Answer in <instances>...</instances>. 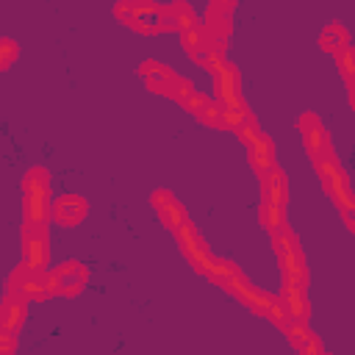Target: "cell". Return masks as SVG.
<instances>
[{"instance_id":"6da1fadb","label":"cell","mask_w":355,"mask_h":355,"mask_svg":"<svg viewBox=\"0 0 355 355\" xmlns=\"http://www.w3.org/2000/svg\"><path fill=\"white\" fill-rule=\"evenodd\" d=\"M22 194H25V225H47L53 216L50 205V175L42 166H33L22 178Z\"/></svg>"},{"instance_id":"7a4b0ae2","label":"cell","mask_w":355,"mask_h":355,"mask_svg":"<svg viewBox=\"0 0 355 355\" xmlns=\"http://www.w3.org/2000/svg\"><path fill=\"white\" fill-rule=\"evenodd\" d=\"M313 166H316V175H319V180H322V189L336 200L338 208H347V205L355 202V197H352V191H349V178H347V172L341 169L338 158L333 155V147H327L322 155H316V158H313Z\"/></svg>"},{"instance_id":"3957f363","label":"cell","mask_w":355,"mask_h":355,"mask_svg":"<svg viewBox=\"0 0 355 355\" xmlns=\"http://www.w3.org/2000/svg\"><path fill=\"white\" fill-rule=\"evenodd\" d=\"M114 14L128 28H133L139 33H147V36L164 31V6H155L150 0H119Z\"/></svg>"},{"instance_id":"277c9868","label":"cell","mask_w":355,"mask_h":355,"mask_svg":"<svg viewBox=\"0 0 355 355\" xmlns=\"http://www.w3.org/2000/svg\"><path fill=\"white\" fill-rule=\"evenodd\" d=\"M139 72L144 75V80H147L150 92L164 94V97H169V100H178L180 105H183V103L191 97V92H194L191 80H186V78L175 75L172 69H166V67H164V64H158V61H144Z\"/></svg>"},{"instance_id":"5b68a950","label":"cell","mask_w":355,"mask_h":355,"mask_svg":"<svg viewBox=\"0 0 355 355\" xmlns=\"http://www.w3.org/2000/svg\"><path fill=\"white\" fill-rule=\"evenodd\" d=\"M272 250L277 255V263L283 266V275H305V255L288 225L272 230Z\"/></svg>"},{"instance_id":"8992f818","label":"cell","mask_w":355,"mask_h":355,"mask_svg":"<svg viewBox=\"0 0 355 355\" xmlns=\"http://www.w3.org/2000/svg\"><path fill=\"white\" fill-rule=\"evenodd\" d=\"M86 266L80 261H64L61 266H55L53 272H47V286L50 294H64V297H75L80 294L83 283H86Z\"/></svg>"},{"instance_id":"52a82bcc","label":"cell","mask_w":355,"mask_h":355,"mask_svg":"<svg viewBox=\"0 0 355 355\" xmlns=\"http://www.w3.org/2000/svg\"><path fill=\"white\" fill-rule=\"evenodd\" d=\"M8 288L25 294V297L33 300V302L53 297V294H50V286H47V272H44V269H33V266H28L25 261H22V263L14 269V275L8 277Z\"/></svg>"},{"instance_id":"ba28073f","label":"cell","mask_w":355,"mask_h":355,"mask_svg":"<svg viewBox=\"0 0 355 355\" xmlns=\"http://www.w3.org/2000/svg\"><path fill=\"white\" fill-rule=\"evenodd\" d=\"M47 225H25L22 227V261L33 269H44L50 261Z\"/></svg>"},{"instance_id":"9c48e42d","label":"cell","mask_w":355,"mask_h":355,"mask_svg":"<svg viewBox=\"0 0 355 355\" xmlns=\"http://www.w3.org/2000/svg\"><path fill=\"white\" fill-rule=\"evenodd\" d=\"M175 236H178V244H180L183 255L191 261V266H194L200 275H205V269L211 266L214 255L208 252V247H205L202 236L197 233V227H194L191 222H186L183 227H178V230H175Z\"/></svg>"},{"instance_id":"30bf717a","label":"cell","mask_w":355,"mask_h":355,"mask_svg":"<svg viewBox=\"0 0 355 355\" xmlns=\"http://www.w3.org/2000/svg\"><path fill=\"white\" fill-rule=\"evenodd\" d=\"M227 291H230L233 297H239L250 311L263 313V316L269 313V308H272V305H275V300H277V297H272V294H263V291H261V288H255L252 283H247L241 272L227 283Z\"/></svg>"},{"instance_id":"8fae6325","label":"cell","mask_w":355,"mask_h":355,"mask_svg":"<svg viewBox=\"0 0 355 355\" xmlns=\"http://www.w3.org/2000/svg\"><path fill=\"white\" fill-rule=\"evenodd\" d=\"M280 302L286 305L288 316L305 319L308 316V297H305V275H283V294Z\"/></svg>"},{"instance_id":"7c38bea8","label":"cell","mask_w":355,"mask_h":355,"mask_svg":"<svg viewBox=\"0 0 355 355\" xmlns=\"http://www.w3.org/2000/svg\"><path fill=\"white\" fill-rule=\"evenodd\" d=\"M28 302H31V300H28L25 294L8 288L6 297H3V305H0V330H11V333H17V330L22 327V322H25Z\"/></svg>"},{"instance_id":"4fadbf2b","label":"cell","mask_w":355,"mask_h":355,"mask_svg":"<svg viewBox=\"0 0 355 355\" xmlns=\"http://www.w3.org/2000/svg\"><path fill=\"white\" fill-rule=\"evenodd\" d=\"M153 208L158 211L161 222H164L169 230H178V227H183V225L189 222L186 208H183V205L172 197V191H166V189H158V191L153 194Z\"/></svg>"},{"instance_id":"5bb4252c","label":"cell","mask_w":355,"mask_h":355,"mask_svg":"<svg viewBox=\"0 0 355 355\" xmlns=\"http://www.w3.org/2000/svg\"><path fill=\"white\" fill-rule=\"evenodd\" d=\"M300 133H302V141H305V150L311 153V158L322 155L327 147H330V139L319 122L316 114H302L300 116Z\"/></svg>"},{"instance_id":"9a60e30c","label":"cell","mask_w":355,"mask_h":355,"mask_svg":"<svg viewBox=\"0 0 355 355\" xmlns=\"http://www.w3.org/2000/svg\"><path fill=\"white\" fill-rule=\"evenodd\" d=\"M280 330L288 336V341L300 349V352H305V355H319L322 352V344L316 341V336L308 330V324H305V319H297V316H288L283 324H280Z\"/></svg>"},{"instance_id":"2e32d148","label":"cell","mask_w":355,"mask_h":355,"mask_svg":"<svg viewBox=\"0 0 355 355\" xmlns=\"http://www.w3.org/2000/svg\"><path fill=\"white\" fill-rule=\"evenodd\" d=\"M200 19L194 14V8L183 0H172L169 6H164V31H178V33H186L191 28H197Z\"/></svg>"},{"instance_id":"e0dca14e","label":"cell","mask_w":355,"mask_h":355,"mask_svg":"<svg viewBox=\"0 0 355 355\" xmlns=\"http://www.w3.org/2000/svg\"><path fill=\"white\" fill-rule=\"evenodd\" d=\"M214 89H216V100H219V103H225V105H227V103H239V100H241V92H239V89H241L239 69L225 61V67L214 72Z\"/></svg>"},{"instance_id":"ac0fdd59","label":"cell","mask_w":355,"mask_h":355,"mask_svg":"<svg viewBox=\"0 0 355 355\" xmlns=\"http://www.w3.org/2000/svg\"><path fill=\"white\" fill-rule=\"evenodd\" d=\"M86 200L80 197V194H61L55 202H53V219L58 222V225H78L83 216H86Z\"/></svg>"},{"instance_id":"d6986e66","label":"cell","mask_w":355,"mask_h":355,"mask_svg":"<svg viewBox=\"0 0 355 355\" xmlns=\"http://www.w3.org/2000/svg\"><path fill=\"white\" fill-rule=\"evenodd\" d=\"M261 200L286 205V200H288V189H286V178H283V172H280L277 166L261 175Z\"/></svg>"},{"instance_id":"ffe728a7","label":"cell","mask_w":355,"mask_h":355,"mask_svg":"<svg viewBox=\"0 0 355 355\" xmlns=\"http://www.w3.org/2000/svg\"><path fill=\"white\" fill-rule=\"evenodd\" d=\"M250 150V166L258 172V178L263 175V172H269V169H275L277 164H275V144H272V139L269 136H261L252 147H247Z\"/></svg>"},{"instance_id":"44dd1931","label":"cell","mask_w":355,"mask_h":355,"mask_svg":"<svg viewBox=\"0 0 355 355\" xmlns=\"http://www.w3.org/2000/svg\"><path fill=\"white\" fill-rule=\"evenodd\" d=\"M319 44H322V50H324V53H333V55H338L344 47H349V33H347V28H344V25H338V22H330V25L322 31V36H319Z\"/></svg>"},{"instance_id":"7402d4cb","label":"cell","mask_w":355,"mask_h":355,"mask_svg":"<svg viewBox=\"0 0 355 355\" xmlns=\"http://www.w3.org/2000/svg\"><path fill=\"white\" fill-rule=\"evenodd\" d=\"M214 36H219V39H227L230 36V31H233V22H230V11H222V8H216V6H211L208 11H205V22H202Z\"/></svg>"},{"instance_id":"603a6c76","label":"cell","mask_w":355,"mask_h":355,"mask_svg":"<svg viewBox=\"0 0 355 355\" xmlns=\"http://www.w3.org/2000/svg\"><path fill=\"white\" fill-rule=\"evenodd\" d=\"M258 219H261V225L272 233V230H277V227H283V225H286V205H277V202L261 200Z\"/></svg>"},{"instance_id":"cb8c5ba5","label":"cell","mask_w":355,"mask_h":355,"mask_svg":"<svg viewBox=\"0 0 355 355\" xmlns=\"http://www.w3.org/2000/svg\"><path fill=\"white\" fill-rule=\"evenodd\" d=\"M236 275H239V266L230 263V261H222V258H214L211 266L205 269V277H208L211 283L222 286V288H227V283H230Z\"/></svg>"},{"instance_id":"d4e9b609","label":"cell","mask_w":355,"mask_h":355,"mask_svg":"<svg viewBox=\"0 0 355 355\" xmlns=\"http://www.w3.org/2000/svg\"><path fill=\"white\" fill-rule=\"evenodd\" d=\"M236 136H239V141L244 144V147H252L263 133H261V128H258V122H255V116L250 114L239 128H236Z\"/></svg>"},{"instance_id":"484cf974","label":"cell","mask_w":355,"mask_h":355,"mask_svg":"<svg viewBox=\"0 0 355 355\" xmlns=\"http://www.w3.org/2000/svg\"><path fill=\"white\" fill-rule=\"evenodd\" d=\"M336 61H338V72H341V78L347 80V86L355 83V47H344V50L336 55Z\"/></svg>"},{"instance_id":"4316f807","label":"cell","mask_w":355,"mask_h":355,"mask_svg":"<svg viewBox=\"0 0 355 355\" xmlns=\"http://www.w3.org/2000/svg\"><path fill=\"white\" fill-rule=\"evenodd\" d=\"M197 119L202 122V125H211V128H222V103L216 100H211L200 114H197Z\"/></svg>"},{"instance_id":"83f0119b","label":"cell","mask_w":355,"mask_h":355,"mask_svg":"<svg viewBox=\"0 0 355 355\" xmlns=\"http://www.w3.org/2000/svg\"><path fill=\"white\" fill-rule=\"evenodd\" d=\"M14 58H17V44H14L11 39H3V42H0V67L8 69V67L14 64Z\"/></svg>"},{"instance_id":"f1b7e54d","label":"cell","mask_w":355,"mask_h":355,"mask_svg":"<svg viewBox=\"0 0 355 355\" xmlns=\"http://www.w3.org/2000/svg\"><path fill=\"white\" fill-rule=\"evenodd\" d=\"M208 103H211V100H208L205 94H200V92L194 89V92H191V97H189V100H186L183 105H186V111H191V114L197 116V114H200V111H202V108H205Z\"/></svg>"},{"instance_id":"f546056e","label":"cell","mask_w":355,"mask_h":355,"mask_svg":"<svg viewBox=\"0 0 355 355\" xmlns=\"http://www.w3.org/2000/svg\"><path fill=\"white\" fill-rule=\"evenodd\" d=\"M11 349H14V333L3 330L0 333V355H11Z\"/></svg>"},{"instance_id":"4dcf8cb0","label":"cell","mask_w":355,"mask_h":355,"mask_svg":"<svg viewBox=\"0 0 355 355\" xmlns=\"http://www.w3.org/2000/svg\"><path fill=\"white\" fill-rule=\"evenodd\" d=\"M341 214H344V222H347V227L355 233V202H352V205H347V208H341Z\"/></svg>"},{"instance_id":"1f68e13d","label":"cell","mask_w":355,"mask_h":355,"mask_svg":"<svg viewBox=\"0 0 355 355\" xmlns=\"http://www.w3.org/2000/svg\"><path fill=\"white\" fill-rule=\"evenodd\" d=\"M211 6H216V8H222V11H233L236 0H211Z\"/></svg>"},{"instance_id":"d6a6232c","label":"cell","mask_w":355,"mask_h":355,"mask_svg":"<svg viewBox=\"0 0 355 355\" xmlns=\"http://www.w3.org/2000/svg\"><path fill=\"white\" fill-rule=\"evenodd\" d=\"M349 103H352V108H355V83H349Z\"/></svg>"}]
</instances>
